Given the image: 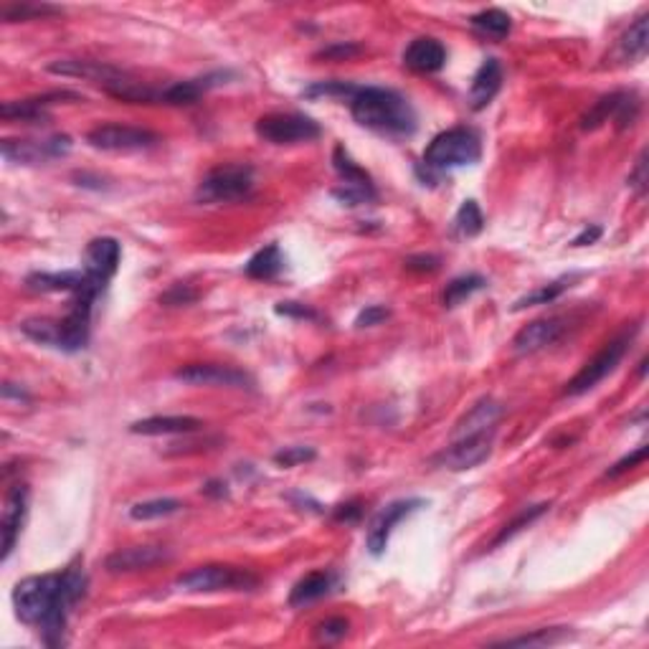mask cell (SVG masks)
Segmentation results:
<instances>
[{"mask_svg":"<svg viewBox=\"0 0 649 649\" xmlns=\"http://www.w3.org/2000/svg\"><path fill=\"white\" fill-rule=\"evenodd\" d=\"M86 593V576L79 568L64 573H43L18 581L13 589L15 617L39 629L49 647L64 642L69 609Z\"/></svg>","mask_w":649,"mask_h":649,"instance_id":"1","label":"cell"},{"mask_svg":"<svg viewBox=\"0 0 649 649\" xmlns=\"http://www.w3.org/2000/svg\"><path fill=\"white\" fill-rule=\"evenodd\" d=\"M351 110L358 125L388 138H406L416 129L413 107L409 104V99L401 97L394 89H383V86L358 89Z\"/></svg>","mask_w":649,"mask_h":649,"instance_id":"2","label":"cell"},{"mask_svg":"<svg viewBox=\"0 0 649 649\" xmlns=\"http://www.w3.org/2000/svg\"><path fill=\"white\" fill-rule=\"evenodd\" d=\"M482 156V142L469 128H452L437 135L423 153L422 168L426 175H441L447 170L475 165ZM423 175V178H426Z\"/></svg>","mask_w":649,"mask_h":649,"instance_id":"3","label":"cell"},{"mask_svg":"<svg viewBox=\"0 0 649 649\" xmlns=\"http://www.w3.org/2000/svg\"><path fill=\"white\" fill-rule=\"evenodd\" d=\"M254 173L249 165H221L211 170L196 188L198 203H236L249 198Z\"/></svg>","mask_w":649,"mask_h":649,"instance_id":"4","label":"cell"},{"mask_svg":"<svg viewBox=\"0 0 649 649\" xmlns=\"http://www.w3.org/2000/svg\"><path fill=\"white\" fill-rule=\"evenodd\" d=\"M181 591L188 593H213V591H246V589H254L256 576H252L249 571L236 568V565H198L193 571L183 573L178 583H175Z\"/></svg>","mask_w":649,"mask_h":649,"instance_id":"5","label":"cell"},{"mask_svg":"<svg viewBox=\"0 0 649 649\" xmlns=\"http://www.w3.org/2000/svg\"><path fill=\"white\" fill-rule=\"evenodd\" d=\"M86 142L102 153H142V150L157 147L163 140L153 129L110 122V125H99V128L89 129Z\"/></svg>","mask_w":649,"mask_h":649,"instance_id":"6","label":"cell"},{"mask_svg":"<svg viewBox=\"0 0 649 649\" xmlns=\"http://www.w3.org/2000/svg\"><path fill=\"white\" fill-rule=\"evenodd\" d=\"M256 135L271 145H297V142L317 140L323 135V129L307 114L274 112L259 117Z\"/></svg>","mask_w":649,"mask_h":649,"instance_id":"7","label":"cell"},{"mask_svg":"<svg viewBox=\"0 0 649 649\" xmlns=\"http://www.w3.org/2000/svg\"><path fill=\"white\" fill-rule=\"evenodd\" d=\"M627 345H629V335H621V338L607 342V345L593 355L591 360L568 381L565 396H581L586 394V391H591V388H596L599 383L607 378L609 373H614V368L619 366L621 358L627 353Z\"/></svg>","mask_w":649,"mask_h":649,"instance_id":"8","label":"cell"},{"mask_svg":"<svg viewBox=\"0 0 649 649\" xmlns=\"http://www.w3.org/2000/svg\"><path fill=\"white\" fill-rule=\"evenodd\" d=\"M333 163H335V170H338L340 181H342V185L333 191V196L338 198L342 206H360L368 200H376V188H373L370 175L363 168H358L353 157L348 156L342 147H335Z\"/></svg>","mask_w":649,"mask_h":649,"instance_id":"9","label":"cell"},{"mask_svg":"<svg viewBox=\"0 0 649 649\" xmlns=\"http://www.w3.org/2000/svg\"><path fill=\"white\" fill-rule=\"evenodd\" d=\"M3 157L21 165H41L49 160L69 156L71 138L67 135H54L46 140H3L0 145Z\"/></svg>","mask_w":649,"mask_h":649,"instance_id":"10","label":"cell"},{"mask_svg":"<svg viewBox=\"0 0 649 649\" xmlns=\"http://www.w3.org/2000/svg\"><path fill=\"white\" fill-rule=\"evenodd\" d=\"M490 452H493V431H485V434L454 439L452 444L444 452H439L431 462L437 467H444V469L462 472V469L482 465L490 457Z\"/></svg>","mask_w":649,"mask_h":649,"instance_id":"11","label":"cell"},{"mask_svg":"<svg viewBox=\"0 0 649 649\" xmlns=\"http://www.w3.org/2000/svg\"><path fill=\"white\" fill-rule=\"evenodd\" d=\"M175 381L188 386H218V388H249L252 376L241 368L221 366V363H191L175 370Z\"/></svg>","mask_w":649,"mask_h":649,"instance_id":"12","label":"cell"},{"mask_svg":"<svg viewBox=\"0 0 649 649\" xmlns=\"http://www.w3.org/2000/svg\"><path fill=\"white\" fill-rule=\"evenodd\" d=\"M422 505L423 500H396L391 505H386V508L370 520V528H368L366 536L368 551L373 553V556H381V553L386 551V546H388V538L394 533L396 525L404 520V518H409L411 512H416Z\"/></svg>","mask_w":649,"mask_h":649,"instance_id":"13","label":"cell"},{"mask_svg":"<svg viewBox=\"0 0 649 649\" xmlns=\"http://www.w3.org/2000/svg\"><path fill=\"white\" fill-rule=\"evenodd\" d=\"M26 512H29V487L15 482L13 487L5 494V508H3V520H0V530H3V561L11 558L15 548V540L23 530L26 522Z\"/></svg>","mask_w":649,"mask_h":649,"instance_id":"14","label":"cell"},{"mask_svg":"<svg viewBox=\"0 0 649 649\" xmlns=\"http://www.w3.org/2000/svg\"><path fill=\"white\" fill-rule=\"evenodd\" d=\"M120 256H122V246L120 241L112 236H99V239L89 241L84 252V271L102 287L112 280V274L120 267Z\"/></svg>","mask_w":649,"mask_h":649,"instance_id":"15","label":"cell"},{"mask_svg":"<svg viewBox=\"0 0 649 649\" xmlns=\"http://www.w3.org/2000/svg\"><path fill=\"white\" fill-rule=\"evenodd\" d=\"M168 558L170 551L163 546H129V548L114 551L104 561V568L110 573H132V571H147L153 565L165 564Z\"/></svg>","mask_w":649,"mask_h":649,"instance_id":"16","label":"cell"},{"mask_svg":"<svg viewBox=\"0 0 649 649\" xmlns=\"http://www.w3.org/2000/svg\"><path fill=\"white\" fill-rule=\"evenodd\" d=\"M51 74H61V76H76V79H89L97 82L99 86H107L110 82L122 79L128 71L104 64V61H89V58H64V61H54L49 67Z\"/></svg>","mask_w":649,"mask_h":649,"instance_id":"17","label":"cell"},{"mask_svg":"<svg viewBox=\"0 0 649 649\" xmlns=\"http://www.w3.org/2000/svg\"><path fill=\"white\" fill-rule=\"evenodd\" d=\"M565 324L561 317H546V320H536V323L525 324L520 333L512 340L515 353H538L543 348L553 345L556 340L564 335Z\"/></svg>","mask_w":649,"mask_h":649,"instance_id":"18","label":"cell"},{"mask_svg":"<svg viewBox=\"0 0 649 649\" xmlns=\"http://www.w3.org/2000/svg\"><path fill=\"white\" fill-rule=\"evenodd\" d=\"M444 61H447V49L437 39H429V36L411 41L404 51V64L419 74H434L444 67Z\"/></svg>","mask_w":649,"mask_h":649,"instance_id":"19","label":"cell"},{"mask_svg":"<svg viewBox=\"0 0 649 649\" xmlns=\"http://www.w3.org/2000/svg\"><path fill=\"white\" fill-rule=\"evenodd\" d=\"M502 86V67L497 58H485L475 79H472V86H469V107L472 110H485L490 102L494 99V94L500 92Z\"/></svg>","mask_w":649,"mask_h":649,"instance_id":"20","label":"cell"},{"mask_svg":"<svg viewBox=\"0 0 649 649\" xmlns=\"http://www.w3.org/2000/svg\"><path fill=\"white\" fill-rule=\"evenodd\" d=\"M200 426L203 422L196 416H150L132 423L129 431L142 437H165V434H193Z\"/></svg>","mask_w":649,"mask_h":649,"instance_id":"21","label":"cell"},{"mask_svg":"<svg viewBox=\"0 0 649 649\" xmlns=\"http://www.w3.org/2000/svg\"><path fill=\"white\" fill-rule=\"evenodd\" d=\"M335 583V576L327 571H312L305 579L295 583V589L289 591V607H307L312 601L323 599L324 593H330Z\"/></svg>","mask_w":649,"mask_h":649,"instance_id":"22","label":"cell"},{"mask_svg":"<svg viewBox=\"0 0 649 649\" xmlns=\"http://www.w3.org/2000/svg\"><path fill=\"white\" fill-rule=\"evenodd\" d=\"M500 413H502L500 404H494V401H490V398H485V401H480L475 409L467 413L465 422H459L457 431H454V439L493 431V426H494V422L500 419Z\"/></svg>","mask_w":649,"mask_h":649,"instance_id":"23","label":"cell"},{"mask_svg":"<svg viewBox=\"0 0 649 649\" xmlns=\"http://www.w3.org/2000/svg\"><path fill=\"white\" fill-rule=\"evenodd\" d=\"M57 94H46V97H33V99H23V102H5L3 107H0V114H3V120H8V122H46L49 120V112H46V107L49 104H54L51 99H57Z\"/></svg>","mask_w":649,"mask_h":649,"instance_id":"24","label":"cell"},{"mask_svg":"<svg viewBox=\"0 0 649 649\" xmlns=\"http://www.w3.org/2000/svg\"><path fill=\"white\" fill-rule=\"evenodd\" d=\"M21 333L33 340V342H41V345L61 351V338H64L61 320H54V317H29V320L21 323Z\"/></svg>","mask_w":649,"mask_h":649,"instance_id":"25","label":"cell"},{"mask_svg":"<svg viewBox=\"0 0 649 649\" xmlns=\"http://www.w3.org/2000/svg\"><path fill=\"white\" fill-rule=\"evenodd\" d=\"M284 267V259H282V252H280V246L277 244H269L264 246L262 252H256L249 262H246V277H252V280H271V277H277Z\"/></svg>","mask_w":649,"mask_h":649,"instance_id":"26","label":"cell"},{"mask_svg":"<svg viewBox=\"0 0 649 649\" xmlns=\"http://www.w3.org/2000/svg\"><path fill=\"white\" fill-rule=\"evenodd\" d=\"M469 23H472V29L477 31L480 36H485V39H494V41H502V39L510 33V29H512L510 15L505 13V11H500V8L480 11V13L472 15Z\"/></svg>","mask_w":649,"mask_h":649,"instance_id":"27","label":"cell"},{"mask_svg":"<svg viewBox=\"0 0 649 649\" xmlns=\"http://www.w3.org/2000/svg\"><path fill=\"white\" fill-rule=\"evenodd\" d=\"M647 41H649V18L642 15L636 18L635 26H629V31L624 33V39L619 41L621 57L629 58V61H639L647 54Z\"/></svg>","mask_w":649,"mask_h":649,"instance_id":"28","label":"cell"},{"mask_svg":"<svg viewBox=\"0 0 649 649\" xmlns=\"http://www.w3.org/2000/svg\"><path fill=\"white\" fill-rule=\"evenodd\" d=\"M181 508H183V502L175 500V497H157V500H147V502L132 505L129 508V518L132 520H157V518L175 515Z\"/></svg>","mask_w":649,"mask_h":649,"instance_id":"29","label":"cell"},{"mask_svg":"<svg viewBox=\"0 0 649 649\" xmlns=\"http://www.w3.org/2000/svg\"><path fill=\"white\" fill-rule=\"evenodd\" d=\"M482 287H485V277H480V274L457 277V280H452V282L447 284V289H444V305H447V307H457V305H462V302L469 299L475 292H480Z\"/></svg>","mask_w":649,"mask_h":649,"instance_id":"30","label":"cell"},{"mask_svg":"<svg viewBox=\"0 0 649 649\" xmlns=\"http://www.w3.org/2000/svg\"><path fill=\"white\" fill-rule=\"evenodd\" d=\"M454 228L462 234V236H477L482 228H485V216H482L480 206H477V200H465L462 206H459V211L454 216Z\"/></svg>","mask_w":649,"mask_h":649,"instance_id":"31","label":"cell"},{"mask_svg":"<svg viewBox=\"0 0 649 649\" xmlns=\"http://www.w3.org/2000/svg\"><path fill=\"white\" fill-rule=\"evenodd\" d=\"M564 639H568V632L564 627H556V629H538L533 635L512 636V639H505L502 645L505 647H548V645H558Z\"/></svg>","mask_w":649,"mask_h":649,"instance_id":"32","label":"cell"},{"mask_svg":"<svg viewBox=\"0 0 649 649\" xmlns=\"http://www.w3.org/2000/svg\"><path fill=\"white\" fill-rule=\"evenodd\" d=\"M621 97H624V92H617V94H609V97L599 99V102L593 104L591 110L586 112L583 122H581V128H583V129H596V128H601L604 122H609V117H614V114H617V110H619Z\"/></svg>","mask_w":649,"mask_h":649,"instance_id":"33","label":"cell"},{"mask_svg":"<svg viewBox=\"0 0 649 649\" xmlns=\"http://www.w3.org/2000/svg\"><path fill=\"white\" fill-rule=\"evenodd\" d=\"M61 13V8H54V5H33V3H15V5H3L0 8V15L3 21L13 23V21H29V18H43V15H57Z\"/></svg>","mask_w":649,"mask_h":649,"instance_id":"34","label":"cell"},{"mask_svg":"<svg viewBox=\"0 0 649 649\" xmlns=\"http://www.w3.org/2000/svg\"><path fill=\"white\" fill-rule=\"evenodd\" d=\"M565 287H568L565 280H561V282L543 284V287L536 289V292L520 297V299L515 302V307H512V310L518 312V310H525V307H536V305H548V302H553V299H558V297L564 295Z\"/></svg>","mask_w":649,"mask_h":649,"instance_id":"35","label":"cell"},{"mask_svg":"<svg viewBox=\"0 0 649 649\" xmlns=\"http://www.w3.org/2000/svg\"><path fill=\"white\" fill-rule=\"evenodd\" d=\"M548 508H551L548 502H540V505H533V508L522 510V512L518 515V518H515V520L508 522V525H505V528L500 530V536L494 538L493 546H500V543H505V540H510L512 536H518L522 528H528L530 522L538 520V518H540V515H543V512H546Z\"/></svg>","mask_w":649,"mask_h":649,"instance_id":"36","label":"cell"},{"mask_svg":"<svg viewBox=\"0 0 649 649\" xmlns=\"http://www.w3.org/2000/svg\"><path fill=\"white\" fill-rule=\"evenodd\" d=\"M348 629H351L348 619H342V617H333V619H324V621H320L317 627H315V639H317V642H323V645H335V642H340V639H345Z\"/></svg>","mask_w":649,"mask_h":649,"instance_id":"37","label":"cell"},{"mask_svg":"<svg viewBox=\"0 0 649 649\" xmlns=\"http://www.w3.org/2000/svg\"><path fill=\"white\" fill-rule=\"evenodd\" d=\"M353 84H345V82H317L305 89V97H355Z\"/></svg>","mask_w":649,"mask_h":649,"instance_id":"38","label":"cell"},{"mask_svg":"<svg viewBox=\"0 0 649 649\" xmlns=\"http://www.w3.org/2000/svg\"><path fill=\"white\" fill-rule=\"evenodd\" d=\"M312 459H315V449L310 447H287L282 452L274 454V462L280 467H297L312 462Z\"/></svg>","mask_w":649,"mask_h":649,"instance_id":"39","label":"cell"},{"mask_svg":"<svg viewBox=\"0 0 649 649\" xmlns=\"http://www.w3.org/2000/svg\"><path fill=\"white\" fill-rule=\"evenodd\" d=\"M647 183H649V178H647V153H642V156H639V160H636L635 170L629 173V185L635 188L639 196H645V191H647Z\"/></svg>","mask_w":649,"mask_h":649,"instance_id":"40","label":"cell"},{"mask_svg":"<svg viewBox=\"0 0 649 649\" xmlns=\"http://www.w3.org/2000/svg\"><path fill=\"white\" fill-rule=\"evenodd\" d=\"M388 315H391L388 307H383V305H370V307H366V310L358 315L355 324H358V327H373V324L388 320Z\"/></svg>","mask_w":649,"mask_h":649,"instance_id":"41","label":"cell"},{"mask_svg":"<svg viewBox=\"0 0 649 649\" xmlns=\"http://www.w3.org/2000/svg\"><path fill=\"white\" fill-rule=\"evenodd\" d=\"M647 447H639L636 452H632L629 457H624V459H619L617 465L611 467L607 472V477H619L621 472H627V469H632V467H636L639 462H645V457H647Z\"/></svg>","mask_w":649,"mask_h":649,"instance_id":"42","label":"cell"},{"mask_svg":"<svg viewBox=\"0 0 649 649\" xmlns=\"http://www.w3.org/2000/svg\"><path fill=\"white\" fill-rule=\"evenodd\" d=\"M277 315H284V317H302V320H315V317H317V312L305 307V305H299V302H282V305H277Z\"/></svg>","mask_w":649,"mask_h":649,"instance_id":"43","label":"cell"},{"mask_svg":"<svg viewBox=\"0 0 649 649\" xmlns=\"http://www.w3.org/2000/svg\"><path fill=\"white\" fill-rule=\"evenodd\" d=\"M193 299H196V292L188 289V287H181V284H175L170 292L160 297V302H165V305H188V302H193Z\"/></svg>","mask_w":649,"mask_h":649,"instance_id":"44","label":"cell"},{"mask_svg":"<svg viewBox=\"0 0 649 649\" xmlns=\"http://www.w3.org/2000/svg\"><path fill=\"white\" fill-rule=\"evenodd\" d=\"M406 269L411 271H437L439 269V256L431 254H419V256H409L406 262Z\"/></svg>","mask_w":649,"mask_h":649,"instance_id":"45","label":"cell"},{"mask_svg":"<svg viewBox=\"0 0 649 649\" xmlns=\"http://www.w3.org/2000/svg\"><path fill=\"white\" fill-rule=\"evenodd\" d=\"M355 54H360V46H355V43H338V46H327V49H323L317 57L348 58V57H355Z\"/></svg>","mask_w":649,"mask_h":649,"instance_id":"46","label":"cell"},{"mask_svg":"<svg viewBox=\"0 0 649 649\" xmlns=\"http://www.w3.org/2000/svg\"><path fill=\"white\" fill-rule=\"evenodd\" d=\"M360 518V508H358V502H348V505H340L335 510V520H345V522H353Z\"/></svg>","mask_w":649,"mask_h":649,"instance_id":"47","label":"cell"},{"mask_svg":"<svg viewBox=\"0 0 649 649\" xmlns=\"http://www.w3.org/2000/svg\"><path fill=\"white\" fill-rule=\"evenodd\" d=\"M599 236H601V227L583 228V231H581L579 236L571 241V244H573V246H586V244H593V241L599 239Z\"/></svg>","mask_w":649,"mask_h":649,"instance_id":"48","label":"cell"},{"mask_svg":"<svg viewBox=\"0 0 649 649\" xmlns=\"http://www.w3.org/2000/svg\"><path fill=\"white\" fill-rule=\"evenodd\" d=\"M13 396L18 398V401H29V394H26L23 388H18V391H15L13 383H5V386H3V398L8 401V398H13Z\"/></svg>","mask_w":649,"mask_h":649,"instance_id":"49","label":"cell"}]
</instances>
